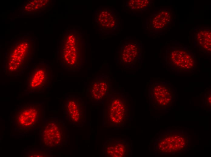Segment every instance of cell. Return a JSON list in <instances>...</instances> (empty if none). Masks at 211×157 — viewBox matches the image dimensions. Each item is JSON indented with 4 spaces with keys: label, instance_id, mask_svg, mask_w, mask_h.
Returning a JSON list of instances; mask_svg holds the SVG:
<instances>
[{
    "label": "cell",
    "instance_id": "6da1fadb",
    "mask_svg": "<svg viewBox=\"0 0 211 157\" xmlns=\"http://www.w3.org/2000/svg\"><path fill=\"white\" fill-rule=\"evenodd\" d=\"M34 43L26 39L14 42L5 53L3 72L8 76L16 78L24 74L35 54Z\"/></svg>",
    "mask_w": 211,
    "mask_h": 157
},
{
    "label": "cell",
    "instance_id": "7a4b0ae2",
    "mask_svg": "<svg viewBox=\"0 0 211 157\" xmlns=\"http://www.w3.org/2000/svg\"><path fill=\"white\" fill-rule=\"evenodd\" d=\"M75 33L65 35L58 49L59 62L66 71L78 72L84 62L85 49L82 41Z\"/></svg>",
    "mask_w": 211,
    "mask_h": 157
},
{
    "label": "cell",
    "instance_id": "3957f363",
    "mask_svg": "<svg viewBox=\"0 0 211 157\" xmlns=\"http://www.w3.org/2000/svg\"><path fill=\"white\" fill-rule=\"evenodd\" d=\"M44 107L40 102L25 103L17 107L12 117L16 130L26 133L38 127L42 122Z\"/></svg>",
    "mask_w": 211,
    "mask_h": 157
},
{
    "label": "cell",
    "instance_id": "277c9868",
    "mask_svg": "<svg viewBox=\"0 0 211 157\" xmlns=\"http://www.w3.org/2000/svg\"><path fill=\"white\" fill-rule=\"evenodd\" d=\"M52 68L42 61L33 66L28 72L25 80V93L27 94L41 93L47 90L52 82Z\"/></svg>",
    "mask_w": 211,
    "mask_h": 157
},
{
    "label": "cell",
    "instance_id": "5b68a950",
    "mask_svg": "<svg viewBox=\"0 0 211 157\" xmlns=\"http://www.w3.org/2000/svg\"><path fill=\"white\" fill-rule=\"evenodd\" d=\"M67 131L64 123L57 120L46 121L40 132L41 143L44 148L49 149L62 147L66 143Z\"/></svg>",
    "mask_w": 211,
    "mask_h": 157
},
{
    "label": "cell",
    "instance_id": "8992f818",
    "mask_svg": "<svg viewBox=\"0 0 211 157\" xmlns=\"http://www.w3.org/2000/svg\"><path fill=\"white\" fill-rule=\"evenodd\" d=\"M127 102L121 96L112 98L107 107V121L110 126L121 127L125 124L129 119Z\"/></svg>",
    "mask_w": 211,
    "mask_h": 157
},
{
    "label": "cell",
    "instance_id": "52a82bcc",
    "mask_svg": "<svg viewBox=\"0 0 211 157\" xmlns=\"http://www.w3.org/2000/svg\"><path fill=\"white\" fill-rule=\"evenodd\" d=\"M85 108L82 98L74 96L67 97L64 104L67 120L76 124H82L84 119Z\"/></svg>",
    "mask_w": 211,
    "mask_h": 157
},
{
    "label": "cell",
    "instance_id": "ba28073f",
    "mask_svg": "<svg viewBox=\"0 0 211 157\" xmlns=\"http://www.w3.org/2000/svg\"><path fill=\"white\" fill-rule=\"evenodd\" d=\"M105 154L107 157H128L130 154L129 143L122 139L107 142L105 146Z\"/></svg>",
    "mask_w": 211,
    "mask_h": 157
},
{
    "label": "cell",
    "instance_id": "9c48e42d",
    "mask_svg": "<svg viewBox=\"0 0 211 157\" xmlns=\"http://www.w3.org/2000/svg\"><path fill=\"white\" fill-rule=\"evenodd\" d=\"M108 90V83L103 78L96 77L89 83V95L93 101L102 100L106 95Z\"/></svg>",
    "mask_w": 211,
    "mask_h": 157
},
{
    "label": "cell",
    "instance_id": "30bf717a",
    "mask_svg": "<svg viewBox=\"0 0 211 157\" xmlns=\"http://www.w3.org/2000/svg\"><path fill=\"white\" fill-rule=\"evenodd\" d=\"M168 87L162 84L156 85L153 89L152 97L157 105H165L168 102Z\"/></svg>",
    "mask_w": 211,
    "mask_h": 157
},
{
    "label": "cell",
    "instance_id": "8fae6325",
    "mask_svg": "<svg viewBox=\"0 0 211 157\" xmlns=\"http://www.w3.org/2000/svg\"><path fill=\"white\" fill-rule=\"evenodd\" d=\"M177 53L173 54L172 59L175 65L181 69H189L193 66V61L190 59V56L186 52L184 51H179Z\"/></svg>",
    "mask_w": 211,
    "mask_h": 157
},
{
    "label": "cell",
    "instance_id": "7c38bea8",
    "mask_svg": "<svg viewBox=\"0 0 211 157\" xmlns=\"http://www.w3.org/2000/svg\"><path fill=\"white\" fill-rule=\"evenodd\" d=\"M49 0H35L27 2L24 7V10L31 13H36L47 8L50 4Z\"/></svg>",
    "mask_w": 211,
    "mask_h": 157
},
{
    "label": "cell",
    "instance_id": "4fadbf2b",
    "mask_svg": "<svg viewBox=\"0 0 211 157\" xmlns=\"http://www.w3.org/2000/svg\"><path fill=\"white\" fill-rule=\"evenodd\" d=\"M138 55L137 47L134 44L126 46L122 50V57L123 62L131 63L134 62Z\"/></svg>",
    "mask_w": 211,
    "mask_h": 157
},
{
    "label": "cell",
    "instance_id": "5bb4252c",
    "mask_svg": "<svg viewBox=\"0 0 211 157\" xmlns=\"http://www.w3.org/2000/svg\"><path fill=\"white\" fill-rule=\"evenodd\" d=\"M99 21L102 26L107 28L112 27L113 25V18L108 11H102L99 15Z\"/></svg>",
    "mask_w": 211,
    "mask_h": 157
},
{
    "label": "cell",
    "instance_id": "9a60e30c",
    "mask_svg": "<svg viewBox=\"0 0 211 157\" xmlns=\"http://www.w3.org/2000/svg\"><path fill=\"white\" fill-rule=\"evenodd\" d=\"M26 157H50L51 155L46 151L43 150H30L26 152Z\"/></svg>",
    "mask_w": 211,
    "mask_h": 157
}]
</instances>
